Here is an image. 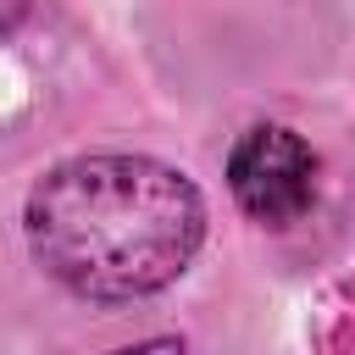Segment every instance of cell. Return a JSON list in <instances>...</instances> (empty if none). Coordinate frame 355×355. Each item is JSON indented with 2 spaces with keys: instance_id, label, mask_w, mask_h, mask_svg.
<instances>
[{
  "instance_id": "cell-2",
  "label": "cell",
  "mask_w": 355,
  "mask_h": 355,
  "mask_svg": "<svg viewBox=\"0 0 355 355\" xmlns=\"http://www.w3.org/2000/svg\"><path fill=\"white\" fill-rule=\"evenodd\" d=\"M227 194L250 222L294 227L316 205V150L283 122H255L227 150Z\"/></svg>"
},
{
  "instance_id": "cell-1",
  "label": "cell",
  "mask_w": 355,
  "mask_h": 355,
  "mask_svg": "<svg viewBox=\"0 0 355 355\" xmlns=\"http://www.w3.org/2000/svg\"><path fill=\"white\" fill-rule=\"evenodd\" d=\"M22 239L67 294L133 305L194 266L205 200L155 155H72L28 189Z\"/></svg>"
},
{
  "instance_id": "cell-3",
  "label": "cell",
  "mask_w": 355,
  "mask_h": 355,
  "mask_svg": "<svg viewBox=\"0 0 355 355\" xmlns=\"http://www.w3.org/2000/svg\"><path fill=\"white\" fill-rule=\"evenodd\" d=\"M28 6H33V0H0V39H11V33L22 28V17H28Z\"/></svg>"
}]
</instances>
